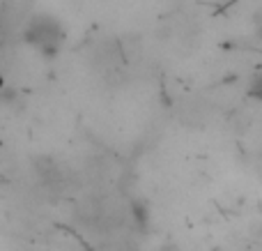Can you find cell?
<instances>
[{"instance_id": "cell-1", "label": "cell", "mask_w": 262, "mask_h": 251, "mask_svg": "<svg viewBox=\"0 0 262 251\" xmlns=\"http://www.w3.org/2000/svg\"><path fill=\"white\" fill-rule=\"evenodd\" d=\"M26 41L41 51L44 55H53L58 46L62 44V28H60L58 18L49 16V14H35L26 26Z\"/></svg>"}, {"instance_id": "cell-2", "label": "cell", "mask_w": 262, "mask_h": 251, "mask_svg": "<svg viewBox=\"0 0 262 251\" xmlns=\"http://www.w3.org/2000/svg\"><path fill=\"white\" fill-rule=\"evenodd\" d=\"M249 95H251V97H258V99H262V72H258L253 78H251Z\"/></svg>"}, {"instance_id": "cell-3", "label": "cell", "mask_w": 262, "mask_h": 251, "mask_svg": "<svg viewBox=\"0 0 262 251\" xmlns=\"http://www.w3.org/2000/svg\"><path fill=\"white\" fill-rule=\"evenodd\" d=\"M255 37L262 41V16H255Z\"/></svg>"}]
</instances>
